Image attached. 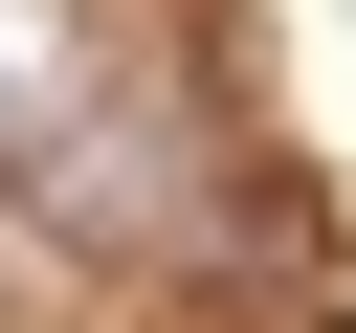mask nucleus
I'll return each mask as SVG.
<instances>
[{
  "mask_svg": "<svg viewBox=\"0 0 356 333\" xmlns=\"http://www.w3.org/2000/svg\"><path fill=\"white\" fill-rule=\"evenodd\" d=\"M67 89H89V0H0V178L67 133Z\"/></svg>",
  "mask_w": 356,
  "mask_h": 333,
  "instance_id": "2",
  "label": "nucleus"
},
{
  "mask_svg": "<svg viewBox=\"0 0 356 333\" xmlns=\"http://www.w3.org/2000/svg\"><path fill=\"white\" fill-rule=\"evenodd\" d=\"M22 222L89 244V266H156V244H200V133L156 89H67V133L22 155Z\"/></svg>",
  "mask_w": 356,
  "mask_h": 333,
  "instance_id": "1",
  "label": "nucleus"
}]
</instances>
